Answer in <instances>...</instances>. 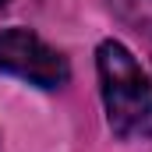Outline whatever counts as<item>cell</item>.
Wrapping results in <instances>:
<instances>
[{
	"instance_id": "cell-2",
	"label": "cell",
	"mask_w": 152,
	"mask_h": 152,
	"mask_svg": "<svg viewBox=\"0 0 152 152\" xmlns=\"http://www.w3.org/2000/svg\"><path fill=\"white\" fill-rule=\"evenodd\" d=\"M0 71L18 75L39 88H60L71 78L67 60L28 28H4L0 32Z\"/></svg>"
},
{
	"instance_id": "cell-3",
	"label": "cell",
	"mask_w": 152,
	"mask_h": 152,
	"mask_svg": "<svg viewBox=\"0 0 152 152\" xmlns=\"http://www.w3.org/2000/svg\"><path fill=\"white\" fill-rule=\"evenodd\" d=\"M110 7L117 11V18L127 28L152 36V0H110Z\"/></svg>"
},
{
	"instance_id": "cell-1",
	"label": "cell",
	"mask_w": 152,
	"mask_h": 152,
	"mask_svg": "<svg viewBox=\"0 0 152 152\" xmlns=\"http://www.w3.org/2000/svg\"><path fill=\"white\" fill-rule=\"evenodd\" d=\"M106 120L120 138H152V81L124 42L106 39L96 53Z\"/></svg>"
},
{
	"instance_id": "cell-4",
	"label": "cell",
	"mask_w": 152,
	"mask_h": 152,
	"mask_svg": "<svg viewBox=\"0 0 152 152\" xmlns=\"http://www.w3.org/2000/svg\"><path fill=\"white\" fill-rule=\"evenodd\" d=\"M0 4H7V0H0Z\"/></svg>"
}]
</instances>
